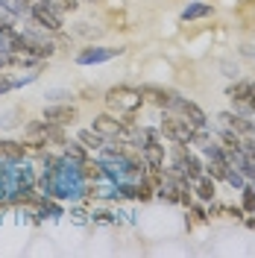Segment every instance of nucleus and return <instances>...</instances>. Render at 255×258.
I'll return each instance as SVG.
<instances>
[{
    "label": "nucleus",
    "instance_id": "nucleus-1",
    "mask_svg": "<svg viewBox=\"0 0 255 258\" xmlns=\"http://www.w3.org/2000/svg\"><path fill=\"white\" fill-rule=\"evenodd\" d=\"M106 103L112 112H120V114H135L141 109L144 97L138 88H129V85H114L106 91Z\"/></svg>",
    "mask_w": 255,
    "mask_h": 258
},
{
    "label": "nucleus",
    "instance_id": "nucleus-2",
    "mask_svg": "<svg viewBox=\"0 0 255 258\" xmlns=\"http://www.w3.org/2000/svg\"><path fill=\"white\" fill-rule=\"evenodd\" d=\"M161 132H164L173 144H191V138H194V132H197V129H194L185 117L167 114V117H164V123H161Z\"/></svg>",
    "mask_w": 255,
    "mask_h": 258
},
{
    "label": "nucleus",
    "instance_id": "nucleus-3",
    "mask_svg": "<svg viewBox=\"0 0 255 258\" xmlns=\"http://www.w3.org/2000/svg\"><path fill=\"white\" fill-rule=\"evenodd\" d=\"M30 18L41 27V30H47V32H59V30H62V15H59V12H53L44 0L30 6Z\"/></svg>",
    "mask_w": 255,
    "mask_h": 258
},
{
    "label": "nucleus",
    "instance_id": "nucleus-4",
    "mask_svg": "<svg viewBox=\"0 0 255 258\" xmlns=\"http://www.w3.org/2000/svg\"><path fill=\"white\" fill-rule=\"evenodd\" d=\"M123 50L120 47H91V50H82L80 56H77V62L80 64H97V62H109L114 56H120Z\"/></svg>",
    "mask_w": 255,
    "mask_h": 258
},
{
    "label": "nucleus",
    "instance_id": "nucleus-5",
    "mask_svg": "<svg viewBox=\"0 0 255 258\" xmlns=\"http://www.w3.org/2000/svg\"><path fill=\"white\" fill-rule=\"evenodd\" d=\"M173 106L182 112V117H185L194 129H203V126H206V114H203V109H200L197 103H191V100H179V97H176Z\"/></svg>",
    "mask_w": 255,
    "mask_h": 258
},
{
    "label": "nucleus",
    "instance_id": "nucleus-6",
    "mask_svg": "<svg viewBox=\"0 0 255 258\" xmlns=\"http://www.w3.org/2000/svg\"><path fill=\"white\" fill-rule=\"evenodd\" d=\"M138 91H141L144 100L156 103V106H161V109H167V106H173V103H176V94H173V91L159 88V85H144V88H138Z\"/></svg>",
    "mask_w": 255,
    "mask_h": 258
},
{
    "label": "nucleus",
    "instance_id": "nucleus-7",
    "mask_svg": "<svg viewBox=\"0 0 255 258\" xmlns=\"http://www.w3.org/2000/svg\"><path fill=\"white\" fill-rule=\"evenodd\" d=\"M120 126H123V120H117V117H112V114H97L94 123H91V129L100 132L103 138H117Z\"/></svg>",
    "mask_w": 255,
    "mask_h": 258
},
{
    "label": "nucleus",
    "instance_id": "nucleus-8",
    "mask_svg": "<svg viewBox=\"0 0 255 258\" xmlns=\"http://www.w3.org/2000/svg\"><path fill=\"white\" fill-rule=\"evenodd\" d=\"M44 120L59 123V126L74 123V120H77V109H74V106H47V109H44Z\"/></svg>",
    "mask_w": 255,
    "mask_h": 258
},
{
    "label": "nucleus",
    "instance_id": "nucleus-9",
    "mask_svg": "<svg viewBox=\"0 0 255 258\" xmlns=\"http://www.w3.org/2000/svg\"><path fill=\"white\" fill-rule=\"evenodd\" d=\"M141 156H144V161H147V167H161V164H164V147H161L159 141H147V144L141 147Z\"/></svg>",
    "mask_w": 255,
    "mask_h": 258
},
{
    "label": "nucleus",
    "instance_id": "nucleus-10",
    "mask_svg": "<svg viewBox=\"0 0 255 258\" xmlns=\"http://www.w3.org/2000/svg\"><path fill=\"white\" fill-rule=\"evenodd\" d=\"M30 150L27 144H18V141H0V159L3 161H21Z\"/></svg>",
    "mask_w": 255,
    "mask_h": 258
},
{
    "label": "nucleus",
    "instance_id": "nucleus-11",
    "mask_svg": "<svg viewBox=\"0 0 255 258\" xmlns=\"http://www.w3.org/2000/svg\"><path fill=\"white\" fill-rule=\"evenodd\" d=\"M179 167L185 170V176L191 179V182H197V179L203 176V164H200V159H197V156H191V153L179 161Z\"/></svg>",
    "mask_w": 255,
    "mask_h": 258
},
{
    "label": "nucleus",
    "instance_id": "nucleus-12",
    "mask_svg": "<svg viewBox=\"0 0 255 258\" xmlns=\"http://www.w3.org/2000/svg\"><path fill=\"white\" fill-rule=\"evenodd\" d=\"M249 88H252V82H235L232 88H229V97L238 103L240 109H249L246 106V97H249Z\"/></svg>",
    "mask_w": 255,
    "mask_h": 258
},
{
    "label": "nucleus",
    "instance_id": "nucleus-13",
    "mask_svg": "<svg viewBox=\"0 0 255 258\" xmlns=\"http://www.w3.org/2000/svg\"><path fill=\"white\" fill-rule=\"evenodd\" d=\"M223 120L229 123V126H232V132H240V135H252V123H249V120H243L240 114H229V112H226V114H223Z\"/></svg>",
    "mask_w": 255,
    "mask_h": 258
},
{
    "label": "nucleus",
    "instance_id": "nucleus-14",
    "mask_svg": "<svg viewBox=\"0 0 255 258\" xmlns=\"http://www.w3.org/2000/svg\"><path fill=\"white\" fill-rule=\"evenodd\" d=\"M103 141H106V138H103L100 132H94V129H82V132H80V144L88 147V150H100Z\"/></svg>",
    "mask_w": 255,
    "mask_h": 258
},
{
    "label": "nucleus",
    "instance_id": "nucleus-15",
    "mask_svg": "<svg viewBox=\"0 0 255 258\" xmlns=\"http://www.w3.org/2000/svg\"><path fill=\"white\" fill-rule=\"evenodd\" d=\"M197 194H200V200H214V182H211V176L197 179Z\"/></svg>",
    "mask_w": 255,
    "mask_h": 258
},
{
    "label": "nucleus",
    "instance_id": "nucleus-16",
    "mask_svg": "<svg viewBox=\"0 0 255 258\" xmlns=\"http://www.w3.org/2000/svg\"><path fill=\"white\" fill-rule=\"evenodd\" d=\"M44 3L53 12H59V15L62 12H77V6H80V0H44Z\"/></svg>",
    "mask_w": 255,
    "mask_h": 258
},
{
    "label": "nucleus",
    "instance_id": "nucleus-17",
    "mask_svg": "<svg viewBox=\"0 0 255 258\" xmlns=\"http://www.w3.org/2000/svg\"><path fill=\"white\" fill-rule=\"evenodd\" d=\"M211 12V6L208 3H197V6H188L185 12H182V21H194V18H203Z\"/></svg>",
    "mask_w": 255,
    "mask_h": 258
},
{
    "label": "nucleus",
    "instance_id": "nucleus-18",
    "mask_svg": "<svg viewBox=\"0 0 255 258\" xmlns=\"http://www.w3.org/2000/svg\"><path fill=\"white\" fill-rule=\"evenodd\" d=\"M223 150H235V153H243V144L235 132H226L223 135Z\"/></svg>",
    "mask_w": 255,
    "mask_h": 258
},
{
    "label": "nucleus",
    "instance_id": "nucleus-19",
    "mask_svg": "<svg viewBox=\"0 0 255 258\" xmlns=\"http://www.w3.org/2000/svg\"><path fill=\"white\" fill-rule=\"evenodd\" d=\"M80 173H82L85 179H94V182H97L100 176H103V170H100V164H91V161H82V170H80Z\"/></svg>",
    "mask_w": 255,
    "mask_h": 258
},
{
    "label": "nucleus",
    "instance_id": "nucleus-20",
    "mask_svg": "<svg viewBox=\"0 0 255 258\" xmlns=\"http://www.w3.org/2000/svg\"><path fill=\"white\" fill-rule=\"evenodd\" d=\"M243 211H255V188H243Z\"/></svg>",
    "mask_w": 255,
    "mask_h": 258
},
{
    "label": "nucleus",
    "instance_id": "nucleus-21",
    "mask_svg": "<svg viewBox=\"0 0 255 258\" xmlns=\"http://www.w3.org/2000/svg\"><path fill=\"white\" fill-rule=\"evenodd\" d=\"M82 94H85V100H97V88H82Z\"/></svg>",
    "mask_w": 255,
    "mask_h": 258
}]
</instances>
